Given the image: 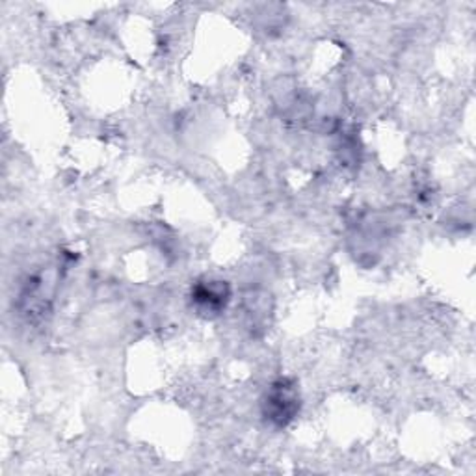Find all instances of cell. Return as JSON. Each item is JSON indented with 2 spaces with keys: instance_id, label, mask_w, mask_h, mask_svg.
Here are the masks:
<instances>
[{
  "instance_id": "6da1fadb",
  "label": "cell",
  "mask_w": 476,
  "mask_h": 476,
  "mask_svg": "<svg viewBox=\"0 0 476 476\" xmlns=\"http://www.w3.org/2000/svg\"><path fill=\"white\" fill-rule=\"evenodd\" d=\"M298 412V396L288 382H277L267 398V415L279 426H285Z\"/></svg>"
},
{
  "instance_id": "7a4b0ae2",
  "label": "cell",
  "mask_w": 476,
  "mask_h": 476,
  "mask_svg": "<svg viewBox=\"0 0 476 476\" xmlns=\"http://www.w3.org/2000/svg\"><path fill=\"white\" fill-rule=\"evenodd\" d=\"M194 302L205 315H218L229 302V288L224 281H203L194 288Z\"/></svg>"
}]
</instances>
